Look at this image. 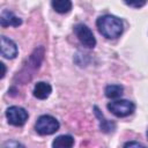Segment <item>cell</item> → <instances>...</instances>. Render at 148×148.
Segmentation results:
<instances>
[{"label":"cell","instance_id":"cell-13","mask_svg":"<svg viewBox=\"0 0 148 148\" xmlns=\"http://www.w3.org/2000/svg\"><path fill=\"white\" fill-rule=\"evenodd\" d=\"M124 1L127 6L133 7V8H140L145 6V3L147 2V0H124Z\"/></svg>","mask_w":148,"mask_h":148},{"label":"cell","instance_id":"cell-4","mask_svg":"<svg viewBox=\"0 0 148 148\" xmlns=\"http://www.w3.org/2000/svg\"><path fill=\"white\" fill-rule=\"evenodd\" d=\"M6 117L10 125L22 126L28 120V111L21 106H10L6 110Z\"/></svg>","mask_w":148,"mask_h":148},{"label":"cell","instance_id":"cell-15","mask_svg":"<svg viewBox=\"0 0 148 148\" xmlns=\"http://www.w3.org/2000/svg\"><path fill=\"white\" fill-rule=\"evenodd\" d=\"M7 146H16V147H23L22 145H20V143H16V142H6V143H3V147H7Z\"/></svg>","mask_w":148,"mask_h":148},{"label":"cell","instance_id":"cell-12","mask_svg":"<svg viewBox=\"0 0 148 148\" xmlns=\"http://www.w3.org/2000/svg\"><path fill=\"white\" fill-rule=\"evenodd\" d=\"M104 92L108 98H119L124 92V88L120 84H109Z\"/></svg>","mask_w":148,"mask_h":148},{"label":"cell","instance_id":"cell-16","mask_svg":"<svg viewBox=\"0 0 148 148\" xmlns=\"http://www.w3.org/2000/svg\"><path fill=\"white\" fill-rule=\"evenodd\" d=\"M0 65H1V67H2V73H1V79H2V77L5 76V74H6V67H5V64H3V62H1Z\"/></svg>","mask_w":148,"mask_h":148},{"label":"cell","instance_id":"cell-11","mask_svg":"<svg viewBox=\"0 0 148 148\" xmlns=\"http://www.w3.org/2000/svg\"><path fill=\"white\" fill-rule=\"evenodd\" d=\"M52 7L57 13L65 14L72 9L71 0H52Z\"/></svg>","mask_w":148,"mask_h":148},{"label":"cell","instance_id":"cell-1","mask_svg":"<svg viewBox=\"0 0 148 148\" xmlns=\"http://www.w3.org/2000/svg\"><path fill=\"white\" fill-rule=\"evenodd\" d=\"M97 29L102 36L109 39L117 38L123 32V22L119 17L113 15H103L99 16L96 21Z\"/></svg>","mask_w":148,"mask_h":148},{"label":"cell","instance_id":"cell-7","mask_svg":"<svg viewBox=\"0 0 148 148\" xmlns=\"http://www.w3.org/2000/svg\"><path fill=\"white\" fill-rule=\"evenodd\" d=\"M22 23V20L17 16L14 15L13 12L8 10V9H5L2 13H1V16H0V24L1 27L6 28V27H18L20 24Z\"/></svg>","mask_w":148,"mask_h":148},{"label":"cell","instance_id":"cell-3","mask_svg":"<svg viewBox=\"0 0 148 148\" xmlns=\"http://www.w3.org/2000/svg\"><path fill=\"white\" fill-rule=\"evenodd\" d=\"M108 109L117 117H126L134 112L135 105L133 102L127 99H117L108 104Z\"/></svg>","mask_w":148,"mask_h":148},{"label":"cell","instance_id":"cell-5","mask_svg":"<svg viewBox=\"0 0 148 148\" xmlns=\"http://www.w3.org/2000/svg\"><path fill=\"white\" fill-rule=\"evenodd\" d=\"M74 32L76 35V37L79 38V40L81 42V44L86 47H94L96 45V39L95 36L92 34V31L84 24H77L74 27Z\"/></svg>","mask_w":148,"mask_h":148},{"label":"cell","instance_id":"cell-17","mask_svg":"<svg viewBox=\"0 0 148 148\" xmlns=\"http://www.w3.org/2000/svg\"><path fill=\"white\" fill-rule=\"evenodd\" d=\"M147 139H148V131H147Z\"/></svg>","mask_w":148,"mask_h":148},{"label":"cell","instance_id":"cell-8","mask_svg":"<svg viewBox=\"0 0 148 148\" xmlns=\"http://www.w3.org/2000/svg\"><path fill=\"white\" fill-rule=\"evenodd\" d=\"M52 88L46 82H37L34 88V96L38 99H45L50 96Z\"/></svg>","mask_w":148,"mask_h":148},{"label":"cell","instance_id":"cell-6","mask_svg":"<svg viewBox=\"0 0 148 148\" xmlns=\"http://www.w3.org/2000/svg\"><path fill=\"white\" fill-rule=\"evenodd\" d=\"M1 54L7 59H13L17 56L16 44L6 36H1Z\"/></svg>","mask_w":148,"mask_h":148},{"label":"cell","instance_id":"cell-14","mask_svg":"<svg viewBox=\"0 0 148 148\" xmlns=\"http://www.w3.org/2000/svg\"><path fill=\"white\" fill-rule=\"evenodd\" d=\"M124 147H145V146L140 142H136V141H130V142H126L124 145Z\"/></svg>","mask_w":148,"mask_h":148},{"label":"cell","instance_id":"cell-10","mask_svg":"<svg viewBox=\"0 0 148 148\" xmlns=\"http://www.w3.org/2000/svg\"><path fill=\"white\" fill-rule=\"evenodd\" d=\"M73 145L74 139L72 135H59L52 142V146L54 148H71Z\"/></svg>","mask_w":148,"mask_h":148},{"label":"cell","instance_id":"cell-2","mask_svg":"<svg viewBox=\"0 0 148 148\" xmlns=\"http://www.w3.org/2000/svg\"><path fill=\"white\" fill-rule=\"evenodd\" d=\"M59 128V121L52 117V116H49V114H44V116H40L37 121H36V125H35V130L38 134L40 135H50V134H53L58 131Z\"/></svg>","mask_w":148,"mask_h":148},{"label":"cell","instance_id":"cell-9","mask_svg":"<svg viewBox=\"0 0 148 148\" xmlns=\"http://www.w3.org/2000/svg\"><path fill=\"white\" fill-rule=\"evenodd\" d=\"M94 110H95L96 117L99 119V127H101V130H102L103 132H105V133L112 132V131L114 130V124H113L112 121H110V120H106V119L104 118V116L102 114V112L98 110L97 106H94Z\"/></svg>","mask_w":148,"mask_h":148}]
</instances>
